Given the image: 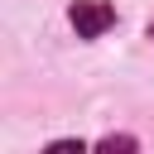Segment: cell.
I'll list each match as a JSON object with an SVG mask.
<instances>
[{
    "instance_id": "obj_2",
    "label": "cell",
    "mask_w": 154,
    "mask_h": 154,
    "mask_svg": "<svg viewBox=\"0 0 154 154\" xmlns=\"http://www.w3.org/2000/svg\"><path fill=\"white\" fill-rule=\"evenodd\" d=\"M101 149H135V140H130V135H106Z\"/></svg>"
},
{
    "instance_id": "obj_3",
    "label": "cell",
    "mask_w": 154,
    "mask_h": 154,
    "mask_svg": "<svg viewBox=\"0 0 154 154\" xmlns=\"http://www.w3.org/2000/svg\"><path fill=\"white\" fill-rule=\"evenodd\" d=\"M149 38H154V19H149Z\"/></svg>"
},
{
    "instance_id": "obj_1",
    "label": "cell",
    "mask_w": 154,
    "mask_h": 154,
    "mask_svg": "<svg viewBox=\"0 0 154 154\" xmlns=\"http://www.w3.org/2000/svg\"><path fill=\"white\" fill-rule=\"evenodd\" d=\"M67 19H72V29H77L82 38H101V34L116 24V10H111L106 0H77V5L67 10Z\"/></svg>"
}]
</instances>
